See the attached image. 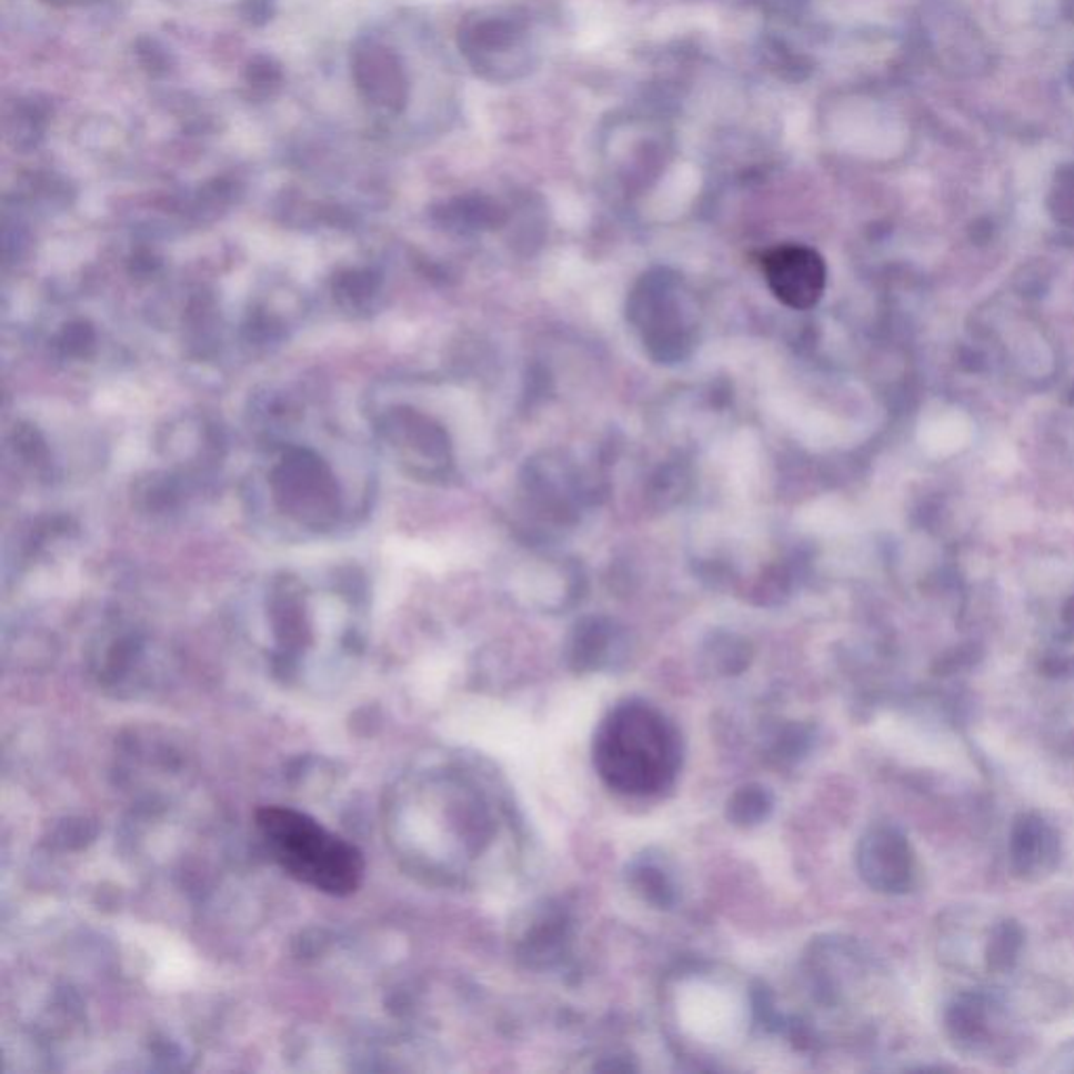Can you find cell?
I'll list each match as a JSON object with an SVG mask.
<instances>
[{"instance_id": "1", "label": "cell", "mask_w": 1074, "mask_h": 1074, "mask_svg": "<svg viewBox=\"0 0 1074 1074\" xmlns=\"http://www.w3.org/2000/svg\"><path fill=\"white\" fill-rule=\"evenodd\" d=\"M594 769L604 785L623 795H655L668 790L682 764L676 724L655 705L628 699L596 729Z\"/></svg>"}, {"instance_id": "2", "label": "cell", "mask_w": 1074, "mask_h": 1074, "mask_svg": "<svg viewBox=\"0 0 1074 1074\" xmlns=\"http://www.w3.org/2000/svg\"><path fill=\"white\" fill-rule=\"evenodd\" d=\"M264 849L304 886L328 896H351L365 877L363 852L307 812L264 806L257 812Z\"/></svg>"}, {"instance_id": "3", "label": "cell", "mask_w": 1074, "mask_h": 1074, "mask_svg": "<svg viewBox=\"0 0 1074 1074\" xmlns=\"http://www.w3.org/2000/svg\"><path fill=\"white\" fill-rule=\"evenodd\" d=\"M944 1035L955 1052L976 1060H1003L1018 1052V1026L997 993L965 991L944 1010Z\"/></svg>"}, {"instance_id": "4", "label": "cell", "mask_w": 1074, "mask_h": 1074, "mask_svg": "<svg viewBox=\"0 0 1074 1074\" xmlns=\"http://www.w3.org/2000/svg\"><path fill=\"white\" fill-rule=\"evenodd\" d=\"M628 309L649 353L658 361L672 363L691 353L695 325L679 278H670L665 271L646 275Z\"/></svg>"}, {"instance_id": "5", "label": "cell", "mask_w": 1074, "mask_h": 1074, "mask_svg": "<svg viewBox=\"0 0 1074 1074\" xmlns=\"http://www.w3.org/2000/svg\"><path fill=\"white\" fill-rule=\"evenodd\" d=\"M856 871L873 892L903 896L917 886V854L903 831L890 823L871 825L856 844Z\"/></svg>"}, {"instance_id": "6", "label": "cell", "mask_w": 1074, "mask_h": 1074, "mask_svg": "<svg viewBox=\"0 0 1074 1074\" xmlns=\"http://www.w3.org/2000/svg\"><path fill=\"white\" fill-rule=\"evenodd\" d=\"M997 913L978 906H953L936 922V955L939 960L967 976H988V953Z\"/></svg>"}, {"instance_id": "7", "label": "cell", "mask_w": 1074, "mask_h": 1074, "mask_svg": "<svg viewBox=\"0 0 1074 1074\" xmlns=\"http://www.w3.org/2000/svg\"><path fill=\"white\" fill-rule=\"evenodd\" d=\"M1007 854L1012 873L1018 880L1041 884L1060 869L1064 854L1062 833L1045 814L1020 812L1010 830Z\"/></svg>"}, {"instance_id": "8", "label": "cell", "mask_w": 1074, "mask_h": 1074, "mask_svg": "<svg viewBox=\"0 0 1074 1074\" xmlns=\"http://www.w3.org/2000/svg\"><path fill=\"white\" fill-rule=\"evenodd\" d=\"M764 275L779 301L804 311L821 301L827 283V267L812 248L781 245L764 257Z\"/></svg>"}, {"instance_id": "9", "label": "cell", "mask_w": 1074, "mask_h": 1074, "mask_svg": "<svg viewBox=\"0 0 1074 1074\" xmlns=\"http://www.w3.org/2000/svg\"><path fill=\"white\" fill-rule=\"evenodd\" d=\"M571 932L573 924L565 906L544 901L529 909L516 941V955L531 970L554 967L569 951Z\"/></svg>"}, {"instance_id": "10", "label": "cell", "mask_w": 1074, "mask_h": 1074, "mask_svg": "<svg viewBox=\"0 0 1074 1074\" xmlns=\"http://www.w3.org/2000/svg\"><path fill=\"white\" fill-rule=\"evenodd\" d=\"M625 658L622 630L604 618H588L578 623L566 644V660L575 672L590 674L615 668Z\"/></svg>"}, {"instance_id": "11", "label": "cell", "mask_w": 1074, "mask_h": 1074, "mask_svg": "<svg viewBox=\"0 0 1074 1074\" xmlns=\"http://www.w3.org/2000/svg\"><path fill=\"white\" fill-rule=\"evenodd\" d=\"M628 886L646 905L672 909L679 903V884L670 863L653 852H644L628 865Z\"/></svg>"}, {"instance_id": "12", "label": "cell", "mask_w": 1074, "mask_h": 1074, "mask_svg": "<svg viewBox=\"0 0 1074 1074\" xmlns=\"http://www.w3.org/2000/svg\"><path fill=\"white\" fill-rule=\"evenodd\" d=\"M355 78L359 87L372 97L377 103L389 106L395 110V103L403 99L401 74L397 68L395 57L384 49H368L361 51L355 59Z\"/></svg>"}, {"instance_id": "13", "label": "cell", "mask_w": 1074, "mask_h": 1074, "mask_svg": "<svg viewBox=\"0 0 1074 1074\" xmlns=\"http://www.w3.org/2000/svg\"><path fill=\"white\" fill-rule=\"evenodd\" d=\"M774 797L764 785L750 783L739 787L726 802V819L741 830H752L769 821L773 814Z\"/></svg>"}, {"instance_id": "14", "label": "cell", "mask_w": 1074, "mask_h": 1074, "mask_svg": "<svg viewBox=\"0 0 1074 1074\" xmlns=\"http://www.w3.org/2000/svg\"><path fill=\"white\" fill-rule=\"evenodd\" d=\"M710 668H714L717 674L731 676L741 674L750 665V649L745 642L736 641L733 636H724L722 641H714L707 651Z\"/></svg>"}, {"instance_id": "15", "label": "cell", "mask_w": 1074, "mask_h": 1074, "mask_svg": "<svg viewBox=\"0 0 1074 1074\" xmlns=\"http://www.w3.org/2000/svg\"><path fill=\"white\" fill-rule=\"evenodd\" d=\"M1050 210L1060 225L1074 229V189L1060 185L1050 198Z\"/></svg>"}, {"instance_id": "16", "label": "cell", "mask_w": 1074, "mask_h": 1074, "mask_svg": "<svg viewBox=\"0 0 1074 1074\" xmlns=\"http://www.w3.org/2000/svg\"><path fill=\"white\" fill-rule=\"evenodd\" d=\"M1054 1071H1062V1073H1074V1043L1066 1045L1060 1050V1054L1056 1056V1066Z\"/></svg>"}, {"instance_id": "17", "label": "cell", "mask_w": 1074, "mask_h": 1074, "mask_svg": "<svg viewBox=\"0 0 1074 1074\" xmlns=\"http://www.w3.org/2000/svg\"><path fill=\"white\" fill-rule=\"evenodd\" d=\"M1057 183H1060V185H1064V188L1074 189V164H1071V167H1064V169L1060 170V174H1057Z\"/></svg>"}, {"instance_id": "18", "label": "cell", "mask_w": 1074, "mask_h": 1074, "mask_svg": "<svg viewBox=\"0 0 1074 1074\" xmlns=\"http://www.w3.org/2000/svg\"><path fill=\"white\" fill-rule=\"evenodd\" d=\"M1062 620H1064V625L1074 632V596H1071V601L1064 606L1062 611Z\"/></svg>"}, {"instance_id": "19", "label": "cell", "mask_w": 1074, "mask_h": 1074, "mask_svg": "<svg viewBox=\"0 0 1074 1074\" xmlns=\"http://www.w3.org/2000/svg\"><path fill=\"white\" fill-rule=\"evenodd\" d=\"M1071 80H1073V84H1074V66H1073V72H1071Z\"/></svg>"}]
</instances>
